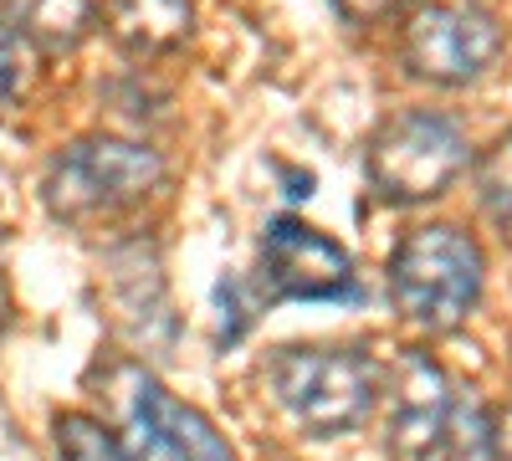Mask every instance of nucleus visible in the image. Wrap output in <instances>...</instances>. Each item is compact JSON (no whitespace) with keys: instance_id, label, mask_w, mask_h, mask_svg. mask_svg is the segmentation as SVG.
I'll list each match as a JSON object with an SVG mask.
<instances>
[{"instance_id":"11","label":"nucleus","mask_w":512,"mask_h":461,"mask_svg":"<svg viewBox=\"0 0 512 461\" xmlns=\"http://www.w3.org/2000/svg\"><path fill=\"white\" fill-rule=\"evenodd\" d=\"M436 456L441 461H497V421L477 395H451Z\"/></svg>"},{"instance_id":"10","label":"nucleus","mask_w":512,"mask_h":461,"mask_svg":"<svg viewBox=\"0 0 512 461\" xmlns=\"http://www.w3.org/2000/svg\"><path fill=\"white\" fill-rule=\"evenodd\" d=\"M0 6H6V21L26 36V47L41 52H72L98 26L93 0H0Z\"/></svg>"},{"instance_id":"16","label":"nucleus","mask_w":512,"mask_h":461,"mask_svg":"<svg viewBox=\"0 0 512 461\" xmlns=\"http://www.w3.org/2000/svg\"><path fill=\"white\" fill-rule=\"evenodd\" d=\"M405 0H333V11L344 16V21H359V26H369V21H384L390 11H400Z\"/></svg>"},{"instance_id":"6","label":"nucleus","mask_w":512,"mask_h":461,"mask_svg":"<svg viewBox=\"0 0 512 461\" xmlns=\"http://www.w3.org/2000/svg\"><path fill=\"white\" fill-rule=\"evenodd\" d=\"M123 451L128 461H236L216 421L169 395L149 369L123 374Z\"/></svg>"},{"instance_id":"8","label":"nucleus","mask_w":512,"mask_h":461,"mask_svg":"<svg viewBox=\"0 0 512 461\" xmlns=\"http://www.w3.org/2000/svg\"><path fill=\"white\" fill-rule=\"evenodd\" d=\"M451 410V380L446 369L425 354L405 349L390 369V395H384V446L405 461L431 456Z\"/></svg>"},{"instance_id":"18","label":"nucleus","mask_w":512,"mask_h":461,"mask_svg":"<svg viewBox=\"0 0 512 461\" xmlns=\"http://www.w3.org/2000/svg\"><path fill=\"white\" fill-rule=\"evenodd\" d=\"M6 313H11V303H6V287H0V328H6Z\"/></svg>"},{"instance_id":"3","label":"nucleus","mask_w":512,"mask_h":461,"mask_svg":"<svg viewBox=\"0 0 512 461\" xmlns=\"http://www.w3.org/2000/svg\"><path fill=\"white\" fill-rule=\"evenodd\" d=\"M472 164V144L446 113L431 108H405L384 118L369 149H364V175L369 190L384 205H420L451 190V180Z\"/></svg>"},{"instance_id":"14","label":"nucleus","mask_w":512,"mask_h":461,"mask_svg":"<svg viewBox=\"0 0 512 461\" xmlns=\"http://www.w3.org/2000/svg\"><path fill=\"white\" fill-rule=\"evenodd\" d=\"M26 72H31V47H26V36L11 26V21H0V108H11L26 88Z\"/></svg>"},{"instance_id":"4","label":"nucleus","mask_w":512,"mask_h":461,"mask_svg":"<svg viewBox=\"0 0 512 461\" xmlns=\"http://www.w3.org/2000/svg\"><path fill=\"white\" fill-rule=\"evenodd\" d=\"M164 180V159L149 149V144H134V139H108V134H93V139H77L67 144L52 170H47V211L57 221H98V216H118L128 205H139L159 190Z\"/></svg>"},{"instance_id":"13","label":"nucleus","mask_w":512,"mask_h":461,"mask_svg":"<svg viewBox=\"0 0 512 461\" xmlns=\"http://www.w3.org/2000/svg\"><path fill=\"white\" fill-rule=\"evenodd\" d=\"M52 436H57L62 461H128L123 441L113 431H103V421H93V415H77V410L57 415Z\"/></svg>"},{"instance_id":"17","label":"nucleus","mask_w":512,"mask_h":461,"mask_svg":"<svg viewBox=\"0 0 512 461\" xmlns=\"http://www.w3.org/2000/svg\"><path fill=\"white\" fill-rule=\"evenodd\" d=\"M492 421H497V456L512 461V405H507L502 415H492Z\"/></svg>"},{"instance_id":"9","label":"nucleus","mask_w":512,"mask_h":461,"mask_svg":"<svg viewBox=\"0 0 512 461\" xmlns=\"http://www.w3.org/2000/svg\"><path fill=\"white\" fill-rule=\"evenodd\" d=\"M103 26L128 57H169L195 31L190 0H108Z\"/></svg>"},{"instance_id":"1","label":"nucleus","mask_w":512,"mask_h":461,"mask_svg":"<svg viewBox=\"0 0 512 461\" xmlns=\"http://www.w3.org/2000/svg\"><path fill=\"white\" fill-rule=\"evenodd\" d=\"M267 385L277 405L318 441L349 436L369 421L379 400V369L364 349L338 344H287L267 364Z\"/></svg>"},{"instance_id":"15","label":"nucleus","mask_w":512,"mask_h":461,"mask_svg":"<svg viewBox=\"0 0 512 461\" xmlns=\"http://www.w3.org/2000/svg\"><path fill=\"white\" fill-rule=\"evenodd\" d=\"M216 303H221V344H236V339H246V328H251V308H256V298L241 287V277H221V287H216Z\"/></svg>"},{"instance_id":"5","label":"nucleus","mask_w":512,"mask_h":461,"mask_svg":"<svg viewBox=\"0 0 512 461\" xmlns=\"http://www.w3.org/2000/svg\"><path fill=\"white\" fill-rule=\"evenodd\" d=\"M359 292L349 246H338L328 231L297 221V216H272L262 241H256V303H349Z\"/></svg>"},{"instance_id":"7","label":"nucleus","mask_w":512,"mask_h":461,"mask_svg":"<svg viewBox=\"0 0 512 461\" xmlns=\"http://www.w3.org/2000/svg\"><path fill=\"white\" fill-rule=\"evenodd\" d=\"M400 57L420 82L466 88L502 57V26L477 6H420L405 21Z\"/></svg>"},{"instance_id":"12","label":"nucleus","mask_w":512,"mask_h":461,"mask_svg":"<svg viewBox=\"0 0 512 461\" xmlns=\"http://www.w3.org/2000/svg\"><path fill=\"white\" fill-rule=\"evenodd\" d=\"M477 195H482V211L492 216V226L502 231V241L512 246V134H502L482 164H477Z\"/></svg>"},{"instance_id":"2","label":"nucleus","mask_w":512,"mask_h":461,"mask_svg":"<svg viewBox=\"0 0 512 461\" xmlns=\"http://www.w3.org/2000/svg\"><path fill=\"white\" fill-rule=\"evenodd\" d=\"M482 272V246L461 226H420L390 257V298L415 328L451 333L477 308Z\"/></svg>"}]
</instances>
